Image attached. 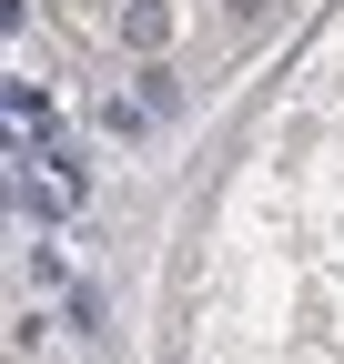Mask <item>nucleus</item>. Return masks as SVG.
<instances>
[{
	"label": "nucleus",
	"instance_id": "nucleus-2",
	"mask_svg": "<svg viewBox=\"0 0 344 364\" xmlns=\"http://www.w3.org/2000/svg\"><path fill=\"white\" fill-rule=\"evenodd\" d=\"M233 11H253V0H233Z\"/></svg>",
	"mask_w": 344,
	"mask_h": 364
},
{
	"label": "nucleus",
	"instance_id": "nucleus-1",
	"mask_svg": "<svg viewBox=\"0 0 344 364\" xmlns=\"http://www.w3.org/2000/svg\"><path fill=\"white\" fill-rule=\"evenodd\" d=\"M122 41H132V51H162V41H172V11H162V0H132V11H122Z\"/></svg>",
	"mask_w": 344,
	"mask_h": 364
}]
</instances>
